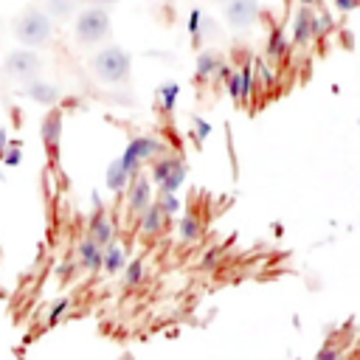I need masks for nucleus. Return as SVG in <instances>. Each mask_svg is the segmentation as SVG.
<instances>
[{"instance_id": "nucleus-32", "label": "nucleus", "mask_w": 360, "mask_h": 360, "mask_svg": "<svg viewBox=\"0 0 360 360\" xmlns=\"http://www.w3.org/2000/svg\"><path fill=\"white\" fill-rule=\"evenodd\" d=\"M214 3H225V0H214Z\"/></svg>"}, {"instance_id": "nucleus-23", "label": "nucleus", "mask_w": 360, "mask_h": 360, "mask_svg": "<svg viewBox=\"0 0 360 360\" xmlns=\"http://www.w3.org/2000/svg\"><path fill=\"white\" fill-rule=\"evenodd\" d=\"M169 217H174L180 211V200H177V191H158V200H155Z\"/></svg>"}, {"instance_id": "nucleus-19", "label": "nucleus", "mask_w": 360, "mask_h": 360, "mask_svg": "<svg viewBox=\"0 0 360 360\" xmlns=\"http://www.w3.org/2000/svg\"><path fill=\"white\" fill-rule=\"evenodd\" d=\"M290 37L281 31V28H273L270 37H267V45H264V56L267 59H281L287 51H290Z\"/></svg>"}, {"instance_id": "nucleus-26", "label": "nucleus", "mask_w": 360, "mask_h": 360, "mask_svg": "<svg viewBox=\"0 0 360 360\" xmlns=\"http://www.w3.org/2000/svg\"><path fill=\"white\" fill-rule=\"evenodd\" d=\"M225 82H228V96L236 98V101H242V93H239V73H231Z\"/></svg>"}, {"instance_id": "nucleus-28", "label": "nucleus", "mask_w": 360, "mask_h": 360, "mask_svg": "<svg viewBox=\"0 0 360 360\" xmlns=\"http://www.w3.org/2000/svg\"><path fill=\"white\" fill-rule=\"evenodd\" d=\"M338 357H340V354H338L335 349H323V352H321L315 360H338Z\"/></svg>"}, {"instance_id": "nucleus-15", "label": "nucleus", "mask_w": 360, "mask_h": 360, "mask_svg": "<svg viewBox=\"0 0 360 360\" xmlns=\"http://www.w3.org/2000/svg\"><path fill=\"white\" fill-rule=\"evenodd\" d=\"M124 264H127V250H124L115 239H110V242L101 248V270L112 276V273H121Z\"/></svg>"}, {"instance_id": "nucleus-9", "label": "nucleus", "mask_w": 360, "mask_h": 360, "mask_svg": "<svg viewBox=\"0 0 360 360\" xmlns=\"http://www.w3.org/2000/svg\"><path fill=\"white\" fill-rule=\"evenodd\" d=\"M124 191H127V208H129L132 217L143 214V211L152 205V200H155V186H152V180H149L146 174H141V172L127 183Z\"/></svg>"}, {"instance_id": "nucleus-12", "label": "nucleus", "mask_w": 360, "mask_h": 360, "mask_svg": "<svg viewBox=\"0 0 360 360\" xmlns=\"http://www.w3.org/2000/svg\"><path fill=\"white\" fill-rule=\"evenodd\" d=\"M87 236H90L93 242H98L101 248H104L110 239H115V225H112V219H110V214H107L104 208H96V211H93L90 222H87Z\"/></svg>"}, {"instance_id": "nucleus-5", "label": "nucleus", "mask_w": 360, "mask_h": 360, "mask_svg": "<svg viewBox=\"0 0 360 360\" xmlns=\"http://www.w3.org/2000/svg\"><path fill=\"white\" fill-rule=\"evenodd\" d=\"M3 73L11 82L28 84V82H34V79L42 76V59H39V53L34 48H14L3 59Z\"/></svg>"}, {"instance_id": "nucleus-27", "label": "nucleus", "mask_w": 360, "mask_h": 360, "mask_svg": "<svg viewBox=\"0 0 360 360\" xmlns=\"http://www.w3.org/2000/svg\"><path fill=\"white\" fill-rule=\"evenodd\" d=\"M329 3H332L338 11H343V14H346V11H354V8L360 6V0H329Z\"/></svg>"}, {"instance_id": "nucleus-4", "label": "nucleus", "mask_w": 360, "mask_h": 360, "mask_svg": "<svg viewBox=\"0 0 360 360\" xmlns=\"http://www.w3.org/2000/svg\"><path fill=\"white\" fill-rule=\"evenodd\" d=\"M163 152H169V146H166L163 138H158V135H135V138L127 143V149H124V155H121L118 160H121L124 169L135 177L143 163H152V160H155L158 155H163Z\"/></svg>"}, {"instance_id": "nucleus-20", "label": "nucleus", "mask_w": 360, "mask_h": 360, "mask_svg": "<svg viewBox=\"0 0 360 360\" xmlns=\"http://www.w3.org/2000/svg\"><path fill=\"white\" fill-rule=\"evenodd\" d=\"M219 65H222V56H219L217 51H202V53L197 56V76H200V79H211Z\"/></svg>"}, {"instance_id": "nucleus-21", "label": "nucleus", "mask_w": 360, "mask_h": 360, "mask_svg": "<svg viewBox=\"0 0 360 360\" xmlns=\"http://www.w3.org/2000/svg\"><path fill=\"white\" fill-rule=\"evenodd\" d=\"M236 73H239V93H242V101H245V98L253 96V87H256V68H253L250 62H245Z\"/></svg>"}, {"instance_id": "nucleus-31", "label": "nucleus", "mask_w": 360, "mask_h": 360, "mask_svg": "<svg viewBox=\"0 0 360 360\" xmlns=\"http://www.w3.org/2000/svg\"><path fill=\"white\" fill-rule=\"evenodd\" d=\"M17 160H20V152H17V149H14V152H8V155H6V163H17Z\"/></svg>"}, {"instance_id": "nucleus-11", "label": "nucleus", "mask_w": 360, "mask_h": 360, "mask_svg": "<svg viewBox=\"0 0 360 360\" xmlns=\"http://www.w3.org/2000/svg\"><path fill=\"white\" fill-rule=\"evenodd\" d=\"M39 135H42V143L51 155H56L59 149V141H62V110L59 107H51L42 118V127H39Z\"/></svg>"}, {"instance_id": "nucleus-24", "label": "nucleus", "mask_w": 360, "mask_h": 360, "mask_svg": "<svg viewBox=\"0 0 360 360\" xmlns=\"http://www.w3.org/2000/svg\"><path fill=\"white\" fill-rule=\"evenodd\" d=\"M141 278H143V262L141 259L124 264V287H135Z\"/></svg>"}, {"instance_id": "nucleus-7", "label": "nucleus", "mask_w": 360, "mask_h": 360, "mask_svg": "<svg viewBox=\"0 0 360 360\" xmlns=\"http://www.w3.org/2000/svg\"><path fill=\"white\" fill-rule=\"evenodd\" d=\"M225 25L231 31H248L259 22L262 17V3L259 0H225L222 3Z\"/></svg>"}, {"instance_id": "nucleus-25", "label": "nucleus", "mask_w": 360, "mask_h": 360, "mask_svg": "<svg viewBox=\"0 0 360 360\" xmlns=\"http://www.w3.org/2000/svg\"><path fill=\"white\" fill-rule=\"evenodd\" d=\"M200 31H202V11L200 8H191V14H188V34L197 39Z\"/></svg>"}, {"instance_id": "nucleus-1", "label": "nucleus", "mask_w": 360, "mask_h": 360, "mask_svg": "<svg viewBox=\"0 0 360 360\" xmlns=\"http://www.w3.org/2000/svg\"><path fill=\"white\" fill-rule=\"evenodd\" d=\"M90 73L101 84H110V87L124 84V82H129V73H132V56L121 45H104L101 51L93 53Z\"/></svg>"}, {"instance_id": "nucleus-8", "label": "nucleus", "mask_w": 360, "mask_h": 360, "mask_svg": "<svg viewBox=\"0 0 360 360\" xmlns=\"http://www.w3.org/2000/svg\"><path fill=\"white\" fill-rule=\"evenodd\" d=\"M318 39V11L312 6H298L290 17V45H307Z\"/></svg>"}, {"instance_id": "nucleus-13", "label": "nucleus", "mask_w": 360, "mask_h": 360, "mask_svg": "<svg viewBox=\"0 0 360 360\" xmlns=\"http://www.w3.org/2000/svg\"><path fill=\"white\" fill-rule=\"evenodd\" d=\"M166 222H169V214L155 200H152V205L143 214H138V225H141V233L143 236H158L166 228Z\"/></svg>"}, {"instance_id": "nucleus-22", "label": "nucleus", "mask_w": 360, "mask_h": 360, "mask_svg": "<svg viewBox=\"0 0 360 360\" xmlns=\"http://www.w3.org/2000/svg\"><path fill=\"white\" fill-rule=\"evenodd\" d=\"M177 96H180V84H174V82H166V84H160V87H158V98H160V107H163L166 112H169V110H174Z\"/></svg>"}, {"instance_id": "nucleus-3", "label": "nucleus", "mask_w": 360, "mask_h": 360, "mask_svg": "<svg viewBox=\"0 0 360 360\" xmlns=\"http://www.w3.org/2000/svg\"><path fill=\"white\" fill-rule=\"evenodd\" d=\"M112 20L104 6H84L79 14H73V37L82 48H93L110 37Z\"/></svg>"}, {"instance_id": "nucleus-29", "label": "nucleus", "mask_w": 360, "mask_h": 360, "mask_svg": "<svg viewBox=\"0 0 360 360\" xmlns=\"http://www.w3.org/2000/svg\"><path fill=\"white\" fill-rule=\"evenodd\" d=\"M84 6H104V8H110V6H115L118 0H82Z\"/></svg>"}, {"instance_id": "nucleus-33", "label": "nucleus", "mask_w": 360, "mask_h": 360, "mask_svg": "<svg viewBox=\"0 0 360 360\" xmlns=\"http://www.w3.org/2000/svg\"><path fill=\"white\" fill-rule=\"evenodd\" d=\"M0 28H3V22H0Z\"/></svg>"}, {"instance_id": "nucleus-14", "label": "nucleus", "mask_w": 360, "mask_h": 360, "mask_svg": "<svg viewBox=\"0 0 360 360\" xmlns=\"http://www.w3.org/2000/svg\"><path fill=\"white\" fill-rule=\"evenodd\" d=\"M76 256H79V264H82L87 273L101 270V245H98V242H93L90 236H84V239L79 242Z\"/></svg>"}, {"instance_id": "nucleus-16", "label": "nucleus", "mask_w": 360, "mask_h": 360, "mask_svg": "<svg viewBox=\"0 0 360 360\" xmlns=\"http://www.w3.org/2000/svg\"><path fill=\"white\" fill-rule=\"evenodd\" d=\"M79 3L82 0H42V8L53 22H65V20H73V14L79 11Z\"/></svg>"}, {"instance_id": "nucleus-17", "label": "nucleus", "mask_w": 360, "mask_h": 360, "mask_svg": "<svg viewBox=\"0 0 360 360\" xmlns=\"http://www.w3.org/2000/svg\"><path fill=\"white\" fill-rule=\"evenodd\" d=\"M200 236H202V222H200V217H197L194 211L183 214L180 222H177V239H180V242H197Z\"/></svg>"}, {"instance_id": "nucleus-18", "label": "nucleus", "mask_w": 360, "mask_h": 360, "mask_svg": "<svg viewBox=\"0 0 360 360\" xmlns=\"http://www.w3.org/2000/svg\"><path fill=\"white\" fill-rule=\"evenodd\" d=\"M129 180H132V174H129V172L124 169V163L115 158V160L107 166V177H104L107 188L118 194V191H124V188H127V183H129Z\"/></svg>"}, {"instance_id": "nucleus-10", "label": "nucleus", "mask_w": 360, "mask_h": 360, "mask_svg": "<svg viewBox=\"0 0 360 360\" xmlns=\"http://www.w3.org/2000/svg\"><path fill=\"white\" fill-rule=\"evenodd\" d=\"M22 96L31 98L34 104H42V107H56V101L62 98V90L51 82H42V79H34L28 84H22Z\"/></svg>"}, {"instance_id": "nucleus-30", "label": "nucleus", "mask_w": 360, "mask_h": 360, "mask_svg": "<svg viewBox=\"0 0 360 360\" xmlns=\"http://www.w3.org/2000/svg\"><path fill=\"white\" fill-rule=\"evenodd\" d=\"M65 307H68V301H59L53 309H51V318L56 321V318H62V312H65Z\"/></svg>"}, {"instance_id": "nucleus-6", "label": "nucleus", "mask_w": 360, "mask_h": 360, "mask_svg": "<svg viewBox=\"0 0 360 360\" xmlns=\"http://www.w3.org/2000/svg\"><path fill=\"white\" fill-rule=\"evenodd\" d=\"M149 180H152V186H158V191H177L186 183V163H183V158H177L172 152L158 155L152 160Z\"/></svg>"}, {"instance_id": "nucleus-2", "label": "nucleus", "mask_w": 360, "mask_h": 360, "mask_svg": "<svg viewBox=\"0 0 360 360\" xmlns=\"http://www.w3.org/2000/svg\"><path fill=\"white\" fill-rule=\"evenodd\" d=\"M53 37V20L39 6H25L14 17V39L22 48H45Z\"/></svg>"}]
</instances>
